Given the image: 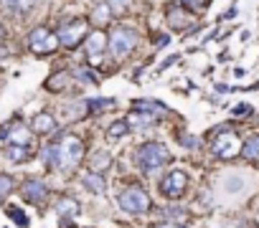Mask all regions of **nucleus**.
Segmentation results:
<instances>
[{"mask_svg": "<svg viewBox=\"0 0 259 228\" xmlns=\"http://www.w3.org/2000/svg\"><path fill=\"white\" fill-rule=\"evenodd\" d=\"M56 130V120L51 117V114H38V117L33 120V132H38V135H49V132H54Z\"/></svg>", "mask_w": 259, "mask_h": 228, "instance_id": "ddd939ff", "label": "nucleus"}, {"mask_svg": "<svg viewBox=\"0 0 259 228\" xmlns=\"http://www.w3.org/2000/svg\"><path fill=\"white\" fill-rule=\"evenodd\" d=\"M133 109H140V111H150V114L165 111V106H163V104H158V101H133Z\"/></svg>", "mask_w": 259, "mask_h": 228, "instance_id": "b1692460", "label": "nucleus"}, {"mask_svg": "<svg viewBox=\"0 0 259 228\" xmlns=\"http://www.w3.org/2000/svg\"><path fill=\"white\" fill-rule=\"evenodd\" d=\"M241 185H244L241 175H234V180H226V190H229V193H236V190H239Z\"/></svg>", "mask_w": 259, "mask_h": 228, "instance_id": "7c9ffc66", "label": "nucleus"}, {"mask_svg": "<svg viewBox=\"0 0 259 228\" xmlns=\"http://www.w3.org/2000/svg\"><path fill=\"white\" fill-rule=\"evenodd\" d=\"M127 122H130V127H133V130H145V127H150V125L155 122V114L135 109V111L127 117Z\"/></svg>", "mask_w": 259, "mask_h": 228, "instance_id": "f8f14e48", "label": "nucleus"}, {"mask_svg": "<svg viewBox=\"0 0 259 228\" xmlns=\"http://www.w3.org/2000/svg\"><path fill=\"white\" fill-rule=\"evenodd\" d=\"M59 46H61V43H59V36L51 33L46 26H38V28H33V31L28 33V48H31V53H36V56L54 53Z\"/></svg>", "mask_w": 259, "mask_h": 228, "instance_id": "39448f33", "label": "nucleus"}, {"mask_svg": "<svg viewBox=\"0 0 259 228\" xmlns=\"http://www.w3.org/2000/svg\"><path fill=\"white\" fill-rule=\"evenodd\" d=\"M211 150H213V155H216V157L229 160V157H234L236 152H241V145H239V140H236L234 135H221V137H216V140H213Z\"/></svg>", "mask_w": 259, "mask_h": 228, "instance_id": "1a4fd4ad", "label": "nucleus"}, {"mask_svg": "<svg viewBox=\"0 0 259 228\" xmlns=\"http://www.w3.org/2000/svg\"><path fill=\"white\" fill-rule=\"evenodd\" d=\"M56 36H59V43H61L64 48H76V46L84 43L87 36H89V21H87V18H74V21H69L66 26H61Z\"/></svg>", "mask_w": 259, "mask_h": 228, "instance_id": "20e7f679", "label": "nucleus"}, {"mask_svg": "<svg viewBox=\"0 0 259 228\" xmlns=\"http://www.w3.org/2000/svg\"><path fill=\"white\" fill-rule=\"evenodd\" d=\"M109 165H112V157H109V152H104V150H97V152L92 155V160H89V167H92L94 173H104Z\"/></svg>", "mask_w": 259, "mask_h": 228, "instance_id": "4468645a", "label": "nucleus"}, {"mask_svg": "<svg viewBox=\"0 0 259 228\" xmlns=\"http://www.w3.org/2000/svg\"><path fill=\"white\" fill-rule=\"evenodd\" d=\"M81 155H84V142L79 137H74V135L64 137L61 145H59V167H64V170L76 167Z\"/></svg>", "mask_w": 259, "mask_h": 228, "instance_id": "423d86ee", "label": "nucleus"}, {"mask_svg": "<svg viewBox=\"0 0 259 228\" xmlns=\"http://www.w3.org/2000/svg\"><path fill=\"white\" fill-rule=\"evenodd\" d=\"M176 61H178V56H170V59H168V61H165V64H163V66H160V71H163V69H168V66H170V64H176Z\"/></svg>", "mask_w": 259, "mask_h": 228, "instance_id": "4c0bfd02", "label": "nucleus"}, {"mask_svg": "<svg viewBox=\"0 0 259 228\" xmlns=\"http://www.w3.org/2000/svg\"><path fill=\"white\" fill-rule=\"evenodd\" d=\"M69 71H59V74H54L49 81H46V89L49 91H64L66 89V84H69Z\"/></svg>", "mask_w": 259, "mask_h": 228, "instance_id": "a211bd4d", "label": "nucleus"}, {"mask_svg": "<svg viewBox=\"0 0 259 228\" xmlns=\"http://www.w3.org/2000/svg\"><path fill=\"white\" fill-rule=\"evenodd\" d=\"M84 185H87V188H89L94 195H102V193L107 190V185H104V178H102V175H97L94 170L84 175Z\"/></svg>", "mask_w": 259, "mask_h": 228, "instance_id": "2eb2a0df", "label": "nucleus"}, {"mask_svg": "<svg viewBox=\"0 0 259 228\" xmlns=\"http://www.w3.org/2000/svg\"><path fill=\"white\" fill-rule=\"evenodd\" d=\"M33 6H36V0H18V8H16V13H28V11H33Z\"/></svg>", "mask_w": 259, "mask_h": 228, "instance_id": "c756f323", "label": "nucleus"}, {"mask_svg": "<svg viewBox=\"0 0 259 228\" xmlns=\"http://www.w3.org/2000/svg\"><path fill=\"white\" fill-rule=\"evenodd\" d=\"M6 38V31H3V26H0V41H3Z\"/></svg>", "mask_w": 259, "mask_h": 228, "instance_id": "a19ab883", "label": "nucleus"}, {"mask_svg": "<svg viewBox=\"0 0 259 228\" xmlns=\"http://www.w3.org/2000/svg\"><path fill=\"white\" fill-rule=\"evenodd\" d=\"M140 36L135 28H130V26H117L112 33H109V53L114 59H124L130 51H133L138 46Z\"/></svg>", "mask_w": 259, "mask_h": 228, "instance_id": "f03ea898", "label": "nucleus"}, {"mask_svg": "<svg viewBox=\"0 0 259 228\" xmlns=\"http://www.w3.org/2000/svg\"><path fill=\"white\" fill-rule=\"evenodd\" d=\"M178 142H181L183 147H196V145H198V140H193L191 135H183V137H178Z\"/></svg>", "mask_w": 259, "mask_h": 228, "instance_id": "473e14b6", "label": "nucleus"}, {"mask_svg": "<svg viewBox=\"0 0 259 228\" xmlns=\"http://www.w3.org/2000/svg\"><path fill=\"white\" fill-rule=\"evenodd\" d=\"M11 190H13V180H11L8 175H0V193L6 195V193H11Z\"/></svg>", "mask_w": 259, "mask_h": 228, "instance_id": "2f4dec72", "label": "nucleus"}, {"mask_svg": "<svg viewBox=\"0 0 259 228\" xmlns=\"http://www.w3.org/2000/svg\"><path fill=\"white\" fill-rule=\"evenodd\" d=\"M0 198H3V193H0Z\"/></svg>", "mask_w": 259, "mask_h": 228, "instance_id": "79ce46f5", "label": "nucleus"}, {"mask_svg": "<svg viewBox=\"0 0 259 228\" xmlns=\"http://www.w3.org/2000/svg\"><path fill=\"white\" fill-rule=\"evenodd\" d=\"M112 104H114V99H89V111H102Z\"/></svg>", "mask_w": 259, "mask_h": 228, "instance_id": "bb28decb", "label": "nucleus"}, {"mask_svg": "<svg viewBox=\"0 0 259 228\" xmlns=\"http://www.w3.org/2000/svg\"><path fill=\"white\" fill-rule=\"evenodd\" d=\"M6 56H8V51H6V48H0V61H3Z\"/></svg>", "mask_w": 259, "mask_h": 228, "instance_id": "ea45409f", "label": "nucleus"}, {"mask_svg": "<svg viewBox=\"0 0 259 228\" xmlns=\"http://www.w3.org/2000/svg\"><path fill=\"white\" fill-rule=\"evenodd\" d=\"M163 218L168 220V223H186V210L183 208H168V210H163Z\"/></svg>", "mask_w": 259, "mask_h": 228, "instance_id": "5701e85b", "label": "nucleus"}, {"mask_svg": "<svg viewBox=\"0 0 259 228\" xmlns=\"http://www.w3.org/2000/svg\"><path fill=\"white\" fill-rule=\"evenodd\" d=\"M165 18L170 23L173 31H188L191 28V16H188V8L186 6H170L165 11Z\"/></svg>", "mask_w": 259, "mask_h": 228, "instance_id": "9d476101", "label": "nucleus"}, {"mask_svg": "<svg viewBox=\"0 0 259 228\" xmlns=\"http://www.w3.org/2000/svg\"><path fill=\"white\" fill-rule=\"evenodd\" d=\"M8 215L13 218V223H18L21 228H28V215L21 210V208H16V205H8Z\"/></svg>", "mask_w": 259, "mask_h": 228, "instance_id": "393cba45", "label": "nucleus"}, {"mask_svg": "<svg viewBox=\"0 0 259 228\" xmlns=\"http://www.w3.org/2000/svg\"><path fill=\"white\" fill-rule=\"evenodd\" d=\"M241 155H244L246 160H256V157H259V135L246 137V142L241 145Z\"/></svg>", "mask_w": 259, "mask_h": 228, "instance_id": "6ab92c4d", "label": "nucleus"}, {"mask_svg": "<svg viewBox=\"0 0 259 228\" xmlns=\"http://www.w3.org/2000/svg\"><path fill=\"white\" fill-rule=\"evenodd\" d=\"M158 228H181V225H178V223H168V220H165V223H163V225H158Z\"/></svg>", "mask_w": 259, "mask_h": 228, "instance_id": "58836bf2", "label": "nucleus"}, {"mask_svg": "<svg viewBox=\"0 0 259 228\" xmlns=\"http://www.w3.org/2000/svg\"><path fill=\"white\" fill-rule=\"evenodd\" d=\"M109 13H112L109 3H99V6H97V8L92 11V18H89V21H92V23H97V26L102 28L104 23H109V18H112Z\"/></svg>", "mask_w": 259, "mask_h": 228, "instance_id": "dca6fc26", "label": "nucleus"}, {"mask_svg": "<svg viewBox=\"0 0 259 228\" xmlns=\"http://www.w3.org/2000/svg\"><path fill=\"white\" fill-rule=\"evenodd\" d=\"M0 6H3L6 11H11V13H16V8H18V0H0Z\"/></svg>", "mask_w": 259, "mask_h": 228, "instance_id": "72a5a7b5", "label": "nucleus"}, {"mask_svg": "<svg viewBox=\"0 0 259 228\" xmlns=\"http://www.w3.org/2000/svg\"><path fill=\"white\" fill-rule=\"evenodd\" d=\"M74 79H76V81H81V84H97V76H94V71H92V69H76Z\"/></svg>", "mask_w": 259, "mask_h": 228, "instance_id": "a878e982", "label": "nucleus"}, {"mask_svg": "<svg viewBox=\"0 0 259 228\" xmlns=\"http://www.w3.org/2000/svg\"><path fill=\"white\" fill-rule=\"evenodd\" d=\"M130 130H133V127H130V122L127 120H122V122H114L109 130H107V140H112V142H117V140H122Z\"/></svg>", "mask_w": 259, "mask_h": 228, "instance_id": "aec40b11", "label": "nucleus"}, {"mask_svg": "<svg viewBox=\"0 0 259 228\" xmlns=\"http://www.w3.org/2000/svg\"><path fill=\"white\" fill-rule=\"evenodd\" d=\"M117 205L127 213H145V210H150V198L140 185H130V188L119 190Z\"/></svg>", "mask_w": 259, "mask_h": 228, "instance_id": "7ed1b4c3", "label": "nucleus"}, {"mask_svg": "<svg viewBox=\"0 0 259 228\" xmlns=\"http://www.w3.org/2000/svg\"><path fill=\"white\" fill-rule=\"evenodd\" d=\"M23 195H26V200H31V203H41V200L49 195V188H46L44 180L31 178V180L23 183Z\"/></svg>", "mask_w": 259, "mask_h": 228, "instance_id": "9b49d317", "label": "nucleus"}, {"mask_svg": "<svg viewBox=\"0 0 259 228\" xmlns=\"http://www.w3.org/2000/svg\"><path fill=\"white\" fill-rule=\"evenodd\" d=\"M6 157L11 160V162H23L26 157H28V150H26V145H8L6 147Z\"/></svg>", "mask_w": 259, "mask_h": 228, "instance_id": "412c9836", "label": "nucleus"}, {"mask_svg": "<svg viewBox=\"0 0 259 228\" xmlns=\"http://www.w3.org/2000/svg\"><path fill=\"white\" fill-rule=\"evenodd\" d=\"M249 111H251L249 104H239V106H234V114H236V117H241V114H249Z\"/></svg>", "mask_w": 259, "mask_h": 228, "instance_id": "f704fd0d", "label": "nucleus"}, {"mask_svg": "<svg viewBox=\"0 0 259 228\" xmlns=\"http://www.w3.org/2000/svg\"><path fill=\"white\" fill-rule=\"evenodd\" d=\"M109 8L112 13H124L130 8V0H109Z\"/></svg>", "mask_w": 259, "mask_h": 228, "instance_id": "c85d7f7f", "label": "nucleus"}, {"mask_svg": "<svg viewBox=\"0 0 259 228\" xmlns=\"http://www.w3.org/2000/svg\"><path fill=\"white\" fill-rule=\"evenodd\" d=\"M181 6H186V8L193 11V13H201L203 6H206V0H181Z\"/></svg>", "mask_w": 259, "mask_h": 228, "instance_id": "cd10ccee", "label": "nucleus"}, {"mask_svg": "<svg viewBox=\"0 0 259 228\" xmlns=\"http://www.w3.org/2000/svg\"><path fill=\"white\" fill-rule=\"evenodd\" d=\"M224 18H226V21H231V18H236V8H229V11H226V16H224Z\"/></svg>", "mask_w": 259, "mask_h": 228, "instance_id": "e433bc0d", "label": "nucleus"}, {"mask_svg": "<svg viewBox=\"0 0 259 228\" xmlns=\"http://www.w3.org/2000/svg\"><path fill=\"white\" fill-rule=\"evenodd\" d=\"M135 155H138V165H140L143 170H158V167H163L165 162H170V152H168V147L160 145V142H143Z\"/></svg>", "mask_w": 259, "mask_h": 228, "instance_id": "f257e3e1", "label": "nucleus"}, {"mask_svg": "<svg viewBox=\"0 0 259 228\" xmlns=\"http://www.w3.org/2000/svg\"><path fill=\"white\" fill-rule=\"evenodd\" d=\"M8 140H11L13 145H28V142H31V132H28L26 127H16V130L8 135Z\"/></svg>", "mask_w": 259, "mask_h": 228, "instance_id": "4be33fe9", "label": "nucleus"}, {"mask_svg": "<svg viewBox=\"0 0 259 228\" xmlns=\"http://www.w3.org/2000/svg\"><path fill=\"white\" fill-rule=\"evenodd\" d=\"M56 210H59L61 218H74V215L79 213V203H76L74 198H61L59 205H56Z\"/></svg>", "mask_w": 259, "mask_h": 228, "instance_id": "f3484780", "label": "nucleus"}, {"mask_svg": "<svg viewBox=\"0 0 259 228\" xmlns=\"http://www.w3.org/2000/svg\"><path fill=\"white\" fill-rule=\"evenodd\" d=\"M168 43H170V36H160V38L155 41V46H158V48H163V46H168Z\"/></svg>", "mask_w": 259, "mask_h": 228, "instance_id": "c9c22d12", "label": "nucleus"}, {"mask_svg": "<svg viewBox=\"0 0 259 228\" xmlns=\"http://www.w3.org/2000/svg\"><path fill=\"white\" fill-rule=\"evenodd\" d=\"M87 53H89V61L92 64H99L102 61V53H104V48H109V36H104L102 33V28L99 31H92L89 36H87Z\"/></svg>", "mask_w": 259, "mask_h": 228, "instance_id": "6e6552de", "label": "nucleus"}, {"mask_svg": "<svg viewBox=\"0 0 259 228\" xmlns=\"http://www.w3.org/2000/svg\"><path fill=\"white\" fill-rule=\"evenodd\" d=\"M186 188H188V175L183 170H173L160 180V193L168 195V198H178Z\"/></svg>", "mask_w": 259, "mask_h": 228, "instance_id": "0eeeda50", "label": "nucleus"}]
</instances>
